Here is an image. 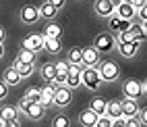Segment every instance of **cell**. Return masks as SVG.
<instances>
[{
  "label": "cell",
  "instance_id": "obj_9",
  "mask_svg": "<svg viewBox=\"0 0 147 127\" xmlns=\"http://www.w3.org/2000/svg\"><path fill=\"white\" fill-rule=\"evenodd\" d=\"M120 106H122V117H135L137 111H139V104H137V98H129L124 96V100H120Z\"/></svg>",
  "mask_w": 147,
  "mask_h": 127
},
{
  "label": "cell",
  "instance_id": "obj_3",
  "mask_svg": "<svg viewBox=\"0 0 147 127\" xmlns=\"http://www.w3.org/2000/svg\"><path fill=\"white\" fill-rule=\"evenodd\" d=\"M114 44H116V40H114V36H112L110 31H102V33H97L95 42H93V46H95L100 52H110L112 48H114Z\"/></svg>",
  "mask_w": 147,
  "mask_h": 127
},
{
  "label": "cell",
  "instance_id": "obj_41",
  "mask_svg": "<svg viewBox=\"0 0 147 127\" xmlns=\"http://www.w3.org/2000/svg\"><path fill=\"white\" fill-rule=\"evenodd\" d=\"M129 2H131V4H133L135 8H139V6H143V4L147 2V0H129Z\"/></svg>",
  "mask_w": 147,
  "mask_h": 127
},
{
  "label": "cell",
  "instance_id": "obj_29",
  "mask_svg": "<svg viewBox=\"0 0 147 127\" xmlns=\"http://www.w3.org/2000/svg\"><path fill=\"white\" fill-rule=\"evenodd\" d=\"M95 127H112V119H110L108 115H97Z\"/></svg>",
  "mask_w": 147,
  "mask_h": 127
},
{
  "label": "cell",
  "instance_id": "obj_32",
  "mask_svg": "<svg viewBox=\"0 0 147 127\" xmlns=\"http://www.w3.org/2000/svg\"><path fill=\"white\" fill-rule=\"evenodd\" d=\"M108 19V27L112 29V31H116V27H118V21H120V17L116 15V13H112L110 17H106Z\"/></svg>",
  "mask_w": 147,
  "mask_h": 127
},
{
  "label": "cell",
  "instance_id": "obj_36",
  "mask_svg": "<svg viewBox=\"0 0 147 127\" xmlns=\"http://www.w3.org/2000/svg\"><path fill=\"white\" fill-rule=\"evenodd\" d=\"M137 119H139V123H141V127H145V123H147V111L143 109H139V111H137Z\"/></svg>",
  "mask_w": 147,
  "mask_h": 127
},
{
  "label": "cell",
  "instance_id": "obj_12",
  "mask_svg": "<svg viewBox=\"0 0 147 127\" xmlns=\"http://www.w3.org/2000/svg\"><path fill=\"white\" fill-rule=\"evenodd\" d=\"M95 13L100 17H110L114 13V4L110 0H95Z\"/></svg>",
  "mask_w": 147,
  "mask_h": 127
},
{
  "label": "cell",
  "instance_id": "obj_43",
  "mask_svg": "<svg viewBox=\"0 0 147 127\" xmlns=\"http://www.w3.org/2000/svg\"><path fill=\"white\" fill-rule=\"evenodd\" d=\"M4 56V46H2V42H0V58Z\"/></svg>",
  "mask_w": 147,
  "mask_h": 127
},
{
  "label": "cell",
  "instance_id": "obj_22",
  "mask_svg": "<svg viewBox=\"0 0 147 127\" xmlns=\"http://www.w3.org/2000/svg\"><path fill=\"white\" fill-rule=\"evenodd\" d=\"M64 85L66 87H79L81 85V73H75V71H68L66 73V81H64Z\"/></svg>",
  "mask_w": 147,
  "mask_h": 127
},
{
  "label": "cell",
  "instance_id": "obj_14",
  "mask_svg": "<svg viewBox=\"0 0 147 127\" xmlns=\"http://www.w3.org/2000/svg\"><path fill=\"white\" fill-rule=\"evenodd\" d=\"M42 38H44V36H42ZM60 48H62L60 38H44V50H46V52L58 54V52H60Z\"/></svg>",
  "mask_w": 147,
  "mask_h": 127
},
{
  "label": "cell",
  "instance_id": "obj_8",
  "mask_svg": "<svg viewBox=\"0 0 147 127\" xmlns=\"http://www.w3.org/2000/svg\"><path fill=\"white\" fill-rule=\"evenodd\" d=\"M71 98H73V94H71V87H58V90L54 92V104L56 106H66V104H71Z\"/></svg>",
  "mask_w": 147,
  "mask_h": 127
},
{
  "label": "cell",
  "instance_id": "obj_6",
  "mask_svg": "<svg viewBox=\"0 0 147 127\" xmlns=\"http://www.w3.org/2000/svg\"><path fill=\"white\" fill-rule=\"evenodd\" d=\"M23 48H27V50H31V52L44 50V38H42V33H29L25 38V42H23Z\"/></svg>",
  "mask_w": 147,
  "mask_h": 127
},
{
  "label": "cell",
  "instance_id": "obj_7",
  "mask_svg": "<svg viewBox=\"0 0 147 127\" xmlns=\"http://www.w3.org/2000/svg\"><path fill=\"white\" fill-rule=\"evenodd\" d=\"M114 13L120 19H133L135 17V6L129 2V0H120V2L114 6Z\"/></svg>",
  "mask_w": 147,
  "mask_h": 127
},
{
  "label": "cell",
  "instance_id": "obj_37",
  "mask_svg": "<svg viewBox=\"0 0 147 127\" xmlns=\"http://www.w3.org/2000/svg\"><path fill=\"white\" fill-rule=\"evenodd\" d=\"M29 102H31V100H29L27 96H23V98L19 100V111H21V113H25V111H27V106H29Z\"/></svg>",
  "mask_w": 147,
  "mask_h": 127
},
{
  "label": "cell",
  "instance_id": "obj_34",
  "mask_svg": "<svg viewBox=\"0 0 147 127\" xmlns=\"http://www.w3.org/2000/svg\"><path fill=\"white\" fill-rule=\"evenodd\" d=\"M135 15L139 17V21H141V23H145V21H147V8H145V4L139 6V8H135Z\"/></svg>",
  "mask_w": 147,
  "mask_h": 127
},
{
  "label": "cell",
  "instance_id": "obj_5",
  "mask_svg": "<svg viewBox=\"0 0 147 127\" xmlns=\"http://www.w3.org/2000/svg\"><path fill=\"white\" fill-rule=\"evenodd\" d=\"M19 17H21L23 23L33 25L37 19H40V11H37V6H33V4H25V6L21 8V13H19Z\"/></svg>",
  "mask_w": 147,
  "mask_h": 127
},
{
  "label": "cell",
  "instance_id": "obj_30",
  "mask_svg": "<svg viewBox=\"0 0 147 127\" xmlns=\"http://www.w3.org/2000/svg\"><path fill=\"white\" fill-rule=\"evenodd\" d=\"M25 96L31 102H40V87H29V90L25 92Z\"/></svg>",
  "mask_w": 147,
  "mask_h": 127
},
{
  "label": "cell",
  "instance_id": "obj_20",
  "mask_svg": "<svg viewBox=\"0 0 147 127\" xmlns=\"http://www.w3.org/2000/svg\"><path fill=\"white\" fill-rule=\"evenodd\" d=\"M40 102L44 104V106H50V104H54V90L50 85H44V87H40Z\"/></svg>",
  "mask_w": 147,
  "mask_h": 127
},
{
  "label": "cell",
  "instance_id": "obj_11",
  "mask_svg": "<svg viewBox=\"0 0 147 127\" xmlns=\"http://www.w3.org/2000/svg\"><path fill=\"white\" fill-rule=\"evenodd\" d=\"M44 109H46V106H44L42 102H29V106H27L25 115L29 117V119L37 121V119H42V117H44Z\"/></svg>",
  "mask_w": 147,
  "mask_h": 127
},
{
  "label": "cell",
  "instance_id": "obj_38",
  "mask_svg": "<svg viewBox=\"0 0 147 127\" xmlns=\"http://www.w3.org/2000/svg\"><path fill=\"white\" fill-rule=\"evenodd\" d=\"M6 96H8V85L4 81H0V100H4Z\"/></svg>",
  "mask_w": 147,
  "mask_h": 127
},
{
  "label": "cell",
  "instance_id": "obj_39",
  "mask_svg": "<svg viewBox=\"0 0 147 127\" xmlns=\"http://www.w3.org/2000/svg\"><path fill=\"white\" fill-rule=\"evenodd\" d=\"M50 2H52V4H54V6L58 8V11H60V8H62V6L66 4V0H50Z\"/></svg>",
  "mask_w": 147,
  "mask_h": 127
},
{
  "label": "cell",
  "instance_id": "obj_25",
  "mask_svg": "<svg viewBox=\"0 0 147 127\" xmlns=\"http://www.w3.org/2000/svg\"><path fill=\"white\" fill-rule=\"evenodd\" d=\"M54 75H56V67L50 63V65H44L42 67V77L46 81H50V79H54Z\"/></svg>",
  "mask_w": 147,
  "mask_h": 127
},
{
  "label": "cell",
  "instance_id": "obj_18",
  "mask_svg": "<svg viewBox=\"0 0 147 127\" xmlns=\"http://www.w3.org/2000/svg\"><path fill=\"white\" fill-rule=\"evenodd\" d=\"M137 46L135 42H118V52L122 54V56H126V58H131V56H135L137 54Z\"/></svg>",
  "mask_w": 147,
  "mask_h": 127
},
{
  "label": "cell",
  "instance_id": "obj_15",
  "mask_svg": "<svg viewBox=\"0 0 147 127\" xmlns=\"http://www.w3.org/2000/svg\"><path fill=\"white\" fill-rule=\"evenodd\" d=\"M95 121H97V113L91 111V109H87L79 115V123L85 125V127H95Z\"/></svg>",
  "mask_w": 147,
  "mask_h": 127
},
{
  "label": "cell",
  "instance_id": "obj_24",
  "mask_svg": "<svg viewBox=\"0 0 147 127\" xmlns=\"http://www.w3.org/2000/svg\"><path fill=\"white\" fill-rule=\"evenodd\" d=\"M0 117H2L4 121H11V119H15V117H19V111L15 109V106L6 104V106H2V109H0Z\"/></svg>",
  "mask_w": 147,
  "mask_h": 127
},
{
  "label": "cell",
  "instance_id": "obj_31",
  "mask_svg": "<svg viewBox=\"0 0 147 127\" xmlns=\"http://www.w3.org/2000/svg\"><path fill=\"white\" fill-rule=\"evenodd\" d=\"M54 67H56V73L66 75V73H68V67H71V63H68V61H58Z\"/></svg>",
  "mask_w": 147,
  "mask_h": 127
},
{
  "label": "cell",
  "instance_id": "obj_19",
  "mask_svg": "<svg viewBox=\"0 0 147 127\" xmlns=\"http://www.w3.org/2000/svg\"><path fill=\"white\" fill-rule=\"evenodd\" d=\"M13 67L19 71L21 77H29V75L33 73V63H25V61H19V58H17V61L13 63Z\"/></svg>",
  "mask_w": 147,
  "mask_h": 127
},
{
  "label": "cell",
  "instance_id": "obj_33",
  "mask_svg": "<svg viewBox=\"0 0 147 127\" xmlns=\"http://www.w3.org/2000/svg\"><path fill=\"white\" fill-rule=\"evenodd\" d=\"M133 31L131 29H124V31H118V42H133Z\"/></svg>",
  "mask_w": 147,
  "mask_h": 127
},
{
  "label": "cell",
  "instance_id": "obj_44",
  "mask_svg": "<svg viewBox=\"0 0 147 127\" xmlns=\"http://www.w3.org/2000/svg\"><path fill=\"white\" fill-rule=\"evenodd\" d=\"M0 127H6V121L2 119V117H0Z\"/></svg>",
  "mask_w": 147,
  "mask_h": 127
},
{
  "label": "cell",
  "instance_id": "obj_23",
  "mask_svg": "<svg viewBox=\"0 0 147 127\" xmlns=\"http://www.w3.org/2000/svg\"><path fill=\"white\" fill-rule=\"evenodd\" d=\"M106 104H108V102L102 98V96H95V98L91 100V104H89V109L95 111L97 115H104V113H106Z\"/></svg>",
  "mask_w": 147,
  "mask_h": 127
},
{
  "label": "cell",
  "instance_id": "obj_45",
  "mask_svg": "<svg viewBox=\"0 0 147 127\" xmlns=\"http://www.w3.org/2000/svg\"><path fill=\"white\" fill-rule=\"evenodd\" d=\"M110 2H112V4L116 6V4H118V2H120V0H110Z\"/></svg>",
  "mask_w": 147,
  "mask_h": 127
},
{
  "label": "cell",
  "instance_id": "obj_13",
  "mask_svg": "<svg viewBox=\"0 0 147 127\" xmlns=\"http://www.w3.org/2000/svg\"><path fill=\"white\" fill-rule=\"evenodd\" d=\"M37 11H40V17H44V19H54L58 15V8L50 2V0H44L42 6H37Z\"/></svg>",
  "mask_w": 147,
  "mask_h": 127
},
{
  "label": "cell",
  "instance_id": "obj_27",
  "mask_svg": "<svg viewBox=\"0 0 147 127\" xmlns=\"http://www.w3.org/2000/svg\"><path fill=\"white\" fill-rule=\"evenodd\" d=\"M81 52H83V48H71L68 50V63H81Z\"/></svg>",
  "mask_w": 147,
  "mask_h": 127
},
{
  "label": "cell",
  "instance_id": "obj_35",
  "mask_svg": "<svg viewBox=\"0 0 147 127\" xmlns=\"http://www.w3.org/2000/svg\"><path fill=\"white\" fill-rule=\"evenodd\" d=\"M124 29H131V19H120V21H118V27H116V33H118V31H124Z\"/></svg>",
  "mask_w": 147,
  "mask_h": 127
},
{
  "label": "cell",
  "instance_id": "obj_16",
  "mask_svg": "<svg viewBox=\"0 0 147 127\" xmlns=\"http://www.w3.org/2000/svg\"><path fill=\"white\" fill-rule=\"evenodd\" d=\"M110 119H116V117H122V106H120V100H112L106 104V113Z\"/></svg>",
  "mask_w": 147,
  "mask_h": 127
},
{
  "label": "cell",
  "instance_id": "obj_26",
  "mask_svg": "<svg viewBox=\"0 0 147 127\" xmlns=\"http://www.w3.org/2000/svg\"><path fill=\"white\" fill-rule=\"evenodd\" d=\"M35 54L37 52H31V50H27V48H23L17 58H19V61H25V63H35Z\"/></svg>",
  "mask_w": 147,
  "mask_h": 127
},
{
  "label": "cell",
  "instance_id": "obj_40",
  "mask_svg": "<svg viewBox=\"0 0 147 127\" xmlns=\"http://www.w3.org/2000/svg\"><path fill=\"white\" fill-rule=\"evenodd\" d=\"M54 79H56L58 83H60V85H64V81H66V75H60V73H56V75H54Z\"/></svg>",
  "mask_w": 147,
  "mask_h": 127
},
{
  "label": "cell",
  "instance_id": "obj_42",
  "mask_svg": "<svg viewBox=\"0 0 147 127\" xmlns=\"http://www.w3.org/2000/svg\"><path fill=\"white\" fill-rule=\"evenodd\" d=\"M0 42H4V29L0 27Z\"/></svg>",
  "mask_w": 147,
  "mask_h": 127
},
{
  "label": "cell",
  "instance_id": "obj_2",
  "mask_svg": "<svg viewBox=\"0 0 147 127\" xmlns=\"http://www.w3.org/2000/svg\"><path fill=\"white\" fill-rule=\"evenodd\" d=\"M97 65H100V67H97V71H100L102 81H116V79H118L120 69H118V65H116L114 61H102Z\"/></svg>",
  "mask_w": 147,
  "mask_h": 127
},
{
  "label": "cell",
  "instance_id": "obj_10",
  "mask_svg": "<svg viewBox=\"0 0 147 127\" xmlns=\"http://www.w3.org/2000/svg\"><path fill=\"white\" fill-rule=\"evenodd\" d=\"M122 92H124V96H129V98H139V96H141L139 81H137V79L124 81V83H122Z\"/></svg>",
  "mask_w": 147,
  "mask_h": 127
},
{
  "label": "cell",
  "instance_id": "obj_28",
  "mask_svg": "<svg viewBox=\"0 0 147 127\" xmlns=\"http://www.w3.org/2000/svg\"><path fill=\"white\" fill-rule=\"evenodd\" d=\"M52 125L54 127H68V125H71V119H68L66 115H56L54 121H52Z\"/></svg>",
  "mask_w": 147,
  "mask_h": 127
},
{
  "label": "cell",
  "instance_id": "obj_4",
  "mask_svg": "<svg viewBox=\"0 0 147 127\" xmlns=\"http://www.w3.org/2000/svg\"><path fill=\"white\" fill-rule=\"evenodd\" d=\"M81 63H83L85 67H97V63H100V50H97L95 46L83 48V52H81Z\"/></svg>",
  "mask_w": 147,
  "mask_h": 127
},
{
  "label": "cell",
  "instance_id": "obj_17",
  "mask_svg": "<svg viewBox=\"0 0 147 127\" xmlns=\"http://www.w3.org/2000/svg\"><path fill=\"white\" fill-rule=\"evenodd\" d=\"M23 77L19 75V71L15 69V67H8V69L4 71V83L6 85H17V83H21Z\"/></svg>",
  "mask_w": 147,
  "mask_h": 127
},
{
  "label": "cell",
  "instance_id": "obj_1",
  "mask_svg": "<svg viewBox=\"0 0 147 127\" xmlns=\"http://www.w3.org/2000/svg\"><path fill=\"white\" fill-rule=\"evenodd\" d=\"M81 85L89 87V90H97V87L102 85V77H100L97 67H83V71H81Z\"/></svg>",
  "mask_w": 147,
  "mask_h": 127
},
{
  "label": "cell",
  "instance_id": "obj_21",
  "mask_svg": "<svg viewBox=\"0 0 147 127\" xmlns=\"http://www.w3.org/2000/svg\"><path fill=\"white\" fill-rule=\"evenodd\" d=\"M42 36L44 38H60L62 36V27L58 25V23H50V25H46V29H44Z\"/></svg>",
  "mask_w": 147,
  "mask_h": 127
}]
</instances>
